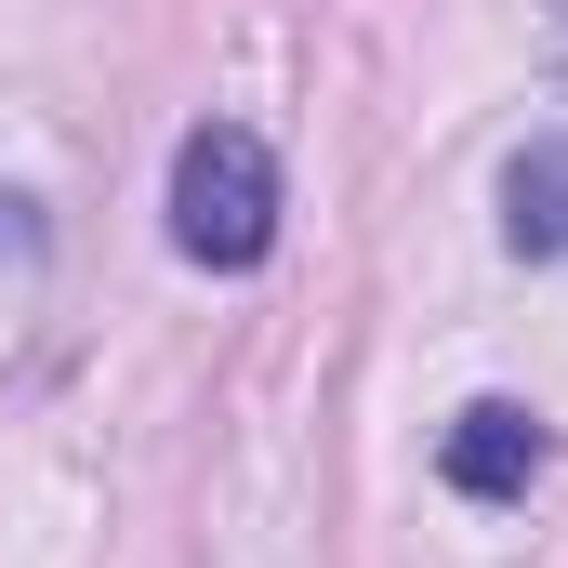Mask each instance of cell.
I'll use <instances>...</instances> for the list:
<instances>
[{"mask_svg": "<svg viewBox=\"0 0 568 568\" xmlns=\"http://www.w3.org/2000/svg\"><path fill=\"white\" fill-rule=\"evenodd\" d=\"M172 252L212 265V278H252L278 252V159H265V133L199 120L172 145Z\"/></svg>", "mask_w": 568, "mask_h": 568, "instance_id": "6da1fadb", "label": "cell"}, {"mask_svg": "<svg viewBox=\"0 0 568 568\" xmlns=\"http://www.w3.org/2000/svg\"><path fill=\"white\" fill-rule=\"evenodd\" d=\"M542 463H556V436L529 424V410H516V397H476V410H463V424L436 436V476H449V489H463V503H516V489H529V476H542Z\"/></svg>", "mask_w": 568, "mask_h": 568, "instance_id": "7a4b0ae2", "label": "cell"}, {"mask_svg": "<svg viewBox=\"0 0 568 568\" xmlns=\"http://www.w3.org/2000/svg\"><path fill=\"white\" fill-rule=\"evenodd\" d=\"M503 252H516V265H556L568 252V133L503 159Z\"/></svg>", "mask_w": 568, "mask_h": 568, "instance_id": "3957f363", "label": "cell"}, {"mask_svg": "<svg viewBox=\"0 0 568 568\" xmlns=\"http://www.w3.org/2000/svg\"><path fill=\"white\" fill-rule=\"evenodd\" d=\"M0 252H13V265L40 252V225H27V199H0Z\"/></svg>", "mask_w": 568, "mask_h": 568, "instance_id": "277c9868", "label": "cell"}]
</instances>
